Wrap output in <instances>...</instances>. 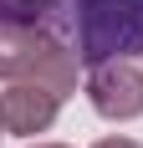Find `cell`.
Listing matches in <instances>:
<instances>
[{"label": "cell", "mask_w": 143, "mask_h": 148, "mask_svg": "<svg viewBox=\"0 0 143 148\" xmlns=\"http://www.w3.org/2000/svg\"><path fill=\"white\" fill-rule=\"evenodd\" d=\"M87 102L107 123L143 118V66L133 56H113V61L87 66Z\"/></svg>", "instance_id": "3957f363"}, {"label": "cell", "mask_w": 143, "mask_h": 148, "mask_svg": "<svg viewBox=\"0 0 143 148\" xmlns=\"http://www.w3.org/2000/svg\"><path fill=\"white\" fill-rule=\"evenodd\" d=\"M31 148H67V143H31Z\"/></svg>", "instance_id": "52a82bcc"}, {"label": "cell", "mask_w": 143, "mask_h": 148, "mask_svg": "<svg viewBox=\"0 0 143 148\" xmlns=\"http://www.w3.org/2000/svg\"><path fill=\"white\" fill-rule=\"evenodd\" d=\"M61 92H51L46 82H5L0 92V123H5V133L10 138H36L46 133L61 112Z\"/></svg>", "instance_id": "277c9868"}, {"label": "cell", "mask_w": 143, "mask_h": 148, "mask_svg": "<svg viewBox=\"0 0 143 148\" xmlns=\"http://www.w3.org/2000/svg\"><path fill=\"white\" fill-rule=\"evenodd\" d=\"M46 26L77 51L82 66L143 51V0H51Z\"/></svg>", "instance_id": "6da1fadb"}, {"label": "cell", "mask_w": 143, "mask_h": 148, "mask_svg": "<svg viewBox=\"0 0 143 148\" xmlns=\"http://www.w3.org/2000/svg\"><path fill=\"white\" fill-rule=\"evenodd\" d=\"M77 51L51 26L36 21H0V82H46L51 92H77Z\"/></svg>", "instance_id": "7a4b0ae2"}, {"label": "cell", "mask_w": 143, "mask_h": 148, "mask_svg": "<svg viewBox=\"0 0 143 148\" xmlns=\"http://www.w3.org/2000/svg\"><path fill=\"white\" fill-rule=\"evenodd\" d=\"M92 148H143V143H133V138H97Z\"/></svg>", "instance_id": "8992f818"}, {"label": "cell", "mask_w": 143, "mask_h": 148, "mask_svg": "<svg viewBox=\"0 0 143 148\" xmlns=\"http://www.w3.org/2000/svg\"><path fill=\"white\" fill-rule=\"evenodd\" d=\"M51 15V0H0V21H36L46 26Z\"/></svg>", "instance_id": "5b68a950"}, {"label": "cell", "mask_w": 143, "mask_h": 148, "mask_svg": "<svg viewBox=\"0 0 143 148\" xmlns=\"http://www.w3.org/2000/svg\"><path fill=\"white\" fill-rule=\"evenodd\" d=\"M0 138H5V123H0Z\"/></svg>", "instance_id": "ba28073f"}]
</instances>
